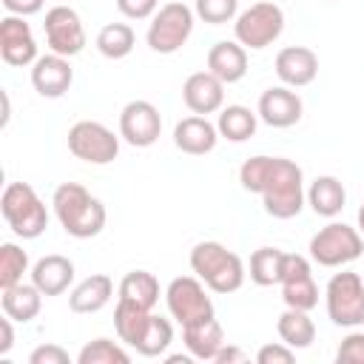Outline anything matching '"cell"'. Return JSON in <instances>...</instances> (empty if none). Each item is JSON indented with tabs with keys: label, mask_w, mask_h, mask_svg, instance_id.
Instances as JSON below:
<instances>
[{
	"label": "cell",
	"mask_w": 364,
	"mask_h": 364,
	"mask_svg": "<svg viewBox=\"0 0 364 364\" xmlns=\"http://www.w3.org/2000/svg\"><path fill=\"white\" fill-rule=\"evenodd\" d=\"M256 125L259 114H253L247 105H225L216 119L219 136H225L228 142H247L256 134Z\"/></svg>",
	"instance_id": "cell-28"
},
{
	"label": "cell",
	"mask_w": 364,
	"mask_h": 364,
	"mask_svg": "<svg viewBox=\"0 0 364 364\" xmlns=\"http://www.w3.org/2000/svg\"><path fill=\"white\" fill-rule=\"evenodd\" d=\"M151 321V310L134 304V301H125V299H117V307H114V330H117V338L128 347H136L145 327Z\"/></svg>",
	"instance_id": "cell-26"
},
{
	"label": "cell",
	"mask_w": 364,
	"mask_h": 364,
	"mask_svg": "<svg viewBox=\"0 0 364 364\" xmlns=\"http://www.w3.org/2000/svg\"><path fill=\"white\" fill-rule=\"evenodd\" d=\"M336 361L338 364H364V333L353 327V333H347L336 350Z\"/></svg>",
	"instance_id": "cell-36"
},
{
	"label": "cell",
	"mask_w": 364,
	"mask_h": 364,
	"mask_svg": "<svg viewBox=\"0 0 364 364\" xmlns=\"http://www.w3.org/2000/svg\"><path fill=\"white\" fill-rule=\"evenodd\" d=\"M23 273H28V253L14 242H3L0 245V290L20 284Z\"/></svg>",
	"instance_id": "cell-34"
},
{
	"label": "cell",
	"mask_w": 364,
	"mask_h": 364,
	"mask_svg": "<svg viewBox=\"0 0 364 364\" xmlns=\"http://www.w3.org/2000/svg\"><path fill=\"white\" fill-rule=\"evenodd\" d=\"M11 321L14 318H9L3 313V318H0V355H6L14 347V327H11Z\"/></svg>",
	"instance_id": "cell-41"
},
{
	"label": "cell",
	"mask_w": 364,
	"mask_h": 364,
	"mask_svg": "<svg viewBox=\"0 0 364 364\" xmlns=\"http://www.w3.org/2000/svg\"><path fill=\"white\" fill-rule=\"evenodd\" d=\"M0 304H3V313H6L9 318H14L17 324H28V321H34V318L40 316L43 293L37 290L34 282H31V284L20 282V284H11V287L3 290Z\"/></svg>",
	"instance_id": "cell-25"
},
{
	"label": "cell",
	"mask_w": 364,
	"mask_h": 364,
	"mask_svg": "<svg viewBox=\"0 0 364 364\" xmlns=\"http://www.w3.org/2000/svg\"><path fill=\"white\" fill-rule=\"evenodd\" d=\"M284 31V11L282 6L270 3V0H259L250 9L239 11V17L233 20V37L236 43H242L250 51H262L270 43H276Z\"/></svg>",
	"instance_id": "cell-6"
},
{
	"label": "cell",
	"mask_w": 364,
	"mask_h": 364,
	"mask_svg": "<svg viewBox=\"0 0 364 364\" xmlns=\"http://www.w3.org/2000/svg\"><path fill=\"white\" fill-rule=\"evenodd\" d=\"M68 151L88 165H111L119 156V136L97 119H80L68 128Z\"/></svg>",
	"instance_id": "cell-10"
},
{
	"label": "cell",
	"mask_w": 364,
	"mask_h": 364,
	"mask_svg": "<svg viewBox=\"0 0 364 364\" xmlns=\"http://www.w3.org/2000/svg\"><path fill=\"white\" fill-rule=\"evenodd\" d=\"M128 361H131L128 350H122L114 338H105V336L88 341L77 353V364H128Z\"/></svg>",
	"instance_id": "cell-33"
},
{
	"label": "cell",
	"mask_w": 364,
	"mask_h": 364,
	"mask_svg": "<svg viewBox=\"0 0 364 364\" xmlns=\"http://www.w3.org/2000/svg\"><path fill=\"white\" fill-rule=\"evenodd\" d=\"M162 134V117L154 102L131 100L119 111V136L134 148H151Z\"/></svg>",
	"instance_id": "cell-13"
},
{
	"label": "cell",
	"mask_w": 364,
	"mask_h": 364,
	"mask_svg": "<svg viewBox=\"0 0 364 364\" xmlns=\"http://www.w3.org/2000/svg\"><path fill=\"white\" fill-rule=\"evenodd\" d=\"M51 208L60 228L74 239H91L105 228V205L97 196H91L80 182L57 185Z\"/></svg>",
	"instance_id": "cell-2"
},
{
	"label": "cell",
	"mask_w": 364,
	"mask_h": 364,
	"mask_svg": "<svg viewBox=\"0 0 364 364\" xmlns=\"http://www.w3.org/2000/svg\"><path fill=\"white\" fill-rule=\"evenodd\" d=\"M188 262H191L193 276H199L205 282V287L219 293V296L236 293L245 284V276H247L245 262L233 250H228L222 242H199V245H193Z\"/></svg>",
	"instance_id": "cell-3"
},
{
	"label": "cell",
	"mask_w": 364,
	"mask_h": 364,
	"mask_svg": "<svg viewBox=\"0 0 364 364\" xmlns=\"http://www.w3.org/2000/svg\"><path fill=\"white\" fill-rule=\"evenodd\" d=\"M111 299H114V279L105 273H91L68 293V310L80 316H91L100 313Z\"/></svg>",
	"instance_id": "cell-21"
},
{
	"label": "cell",
	"mask_w": 364,
	"mask_h": 364,
	"mask_svg": "<svg viewBox=\"0 0 364 364\" xmlns=\"http://www.w3.org/2000/svg\"><path fill=\"white\" fill-rule=\"evenodd\" d=\"M301 97L290 88V85H273L267 91H262L259 97V119L270 128H293L301 119Z\"/></svg>",
	"instance_id": "cell-15"
},
{
	"label": "cell",
	"mask_w": 364,
	"mask_h": 364,
	"mask_svg": "<svg viewBox=\"0 0 364 364\" xmlns=\"http://www.w3.org/2000/svg\"><path fill=\"white\" fill-rule=\"evenodd\" d=\"M117 293L125 301H134V304H139L145 310H154L156 301H159V282L148 270H131V273L122 276Z\"/></svg>",
	"instance_id": "cell-29"
},
{
	"label": "cell",
	"mask_w": 364,
	"mask_h": 364,
	"mask_svg": "<svg viewBox=\"0 0 364 364\" xmlns=\"http://www.w3.org/2000/svg\"><path fill=\"white\" fill-rule=\"evenodd\" d=\"M193 17H196V11L179 0L159 6L156 14L151 17V26L145 34L148 48L156 54H176L193 31Z\"/></svg>",
	"instance_id": "cell-7"
},
{
	"label": "cell",
	"mask_w": 364,
	"mask_h": 364,
	"mask_svg": "<svg viewBox=\"0 0 364 364\" xmlns=\"http://www.w3.org/2000/svg\"><path fill=\"white\" fill-rule=\"evenodd\" d=\"M208 71L225 85L239 82L247 74V48L236 40H219L208 48Z\"/></svg>",
	"instance_id": "cell-20"
},
{
	"label": "cell",
	"mask_w": 364,
	"mask_h": 364,
	"mask_svg": "<svg viewBox=\"0 0 364 364\" xmlns=\"http://www.w3.org/2000/svg\"><path fill=\"white\" fill-rule=\"evenodd\" d=\"M43 3L46 0H3V9L17 17H31V14L43 11Z\"/></svg>",
	"instance_id": "cell-40"
},
{
	"label": "cell",
	"mask_w": 364,
	"mask_h": 364,
	"mask_svg": "<svg viewBox=\"0 0 364 364\" xmlns=\"http://www.w3.org/2000/svg\"><path fill=\"white\" fill-rule=\"evenodd\" d=\"M193 11L208 26H225L239 17V0H196Z\"/></svg>",
	"instance_id": "cell-35"
},
{
	"label": "cell",
	"mask_w": 364,
	"mask_h": 364,
	"mask_svg": "<svg viewBox=\"0 0 364 364\" xmlns=\"http://www.w3.org/2000/svg\"><path fill=\"white\" fill-rule=\"evenodd\" d=\"M216 142H219V128L208 117L191 114V117H185V119H179L173 125V145L182 154L205 156V154H210L216 148Z\"/></svg>",
	"instance_id": "cell-19"
},
{
	"label": "cell",
	"mask_w": 364,
	"mask_h": 364,
	"mask_svg": "<svg viewBox=\"0 0 364 364\" xmlns=\"http://www.w3.org/2000/svg\"><path fill=\"white\" fill-rule=\"evenodd\" d=\"M43 31H46V43L54 54L60 57H77L82 48H85V28H82V20L80 14L71 9V6H51L46 11V23H43Z\"/></svg>",
	"instance_id": "cell-11"
},
{
	"label": "cell",
	"mask_w": 364,
	"mask_h": 364,
	"mask_svg": "<svg viewBox=\"0 0 364 364\" xmlns=\"http://www.w3.org/2000/svg\"><path fill=\"white\" fill-rule=\"evenodd\" d=\"M284 250L279 247H259L250 253V282L259 287H273L282 282Z\"/></svg>",
	"instance_id": "cell-31"
},
{
	"label": "cell",
	"mask_w": 364,
	"mask_h": 364,
	"mask_svg": "<svg viewBox=\"0 0 364 364\" xmlns=\"http://www.w3.org/2000/svg\"><path fill=\"white\" fill-rule=\"evenodd\" d=\"M0 213L14 236L37 239L48 228V210L28 182H9L0 196Z\"/></svg>",
	"instance_id": "cell-4"
},
{
	"label": "cell",
	"mask_w": 364,
	"mask_h": 364,
	"mask_svg": "<svg viewBox=\"0 0 364 364\" xmlns=\"http://www.w3.org/2000/svg\"><path fill=\"white\" fill-rule=\"evenodd\" d=\"M307 250L310 259L321 267H344L364 253V236L353 225L330 222L318 233H313Z\"/></svg>",
	"instance_id": "cell-5"
},
{
	"label": "cell",
	"mask_w": 364,
	"mask_h": 364,
	"mask_svg": "<svg viewBox=\"0 0 364 364\" xmlns=\"http://www.w3.org/2000/svg\"><path fill=\"white\" fill-rule=\"evenodd\" d=\"M307 205L313 208L316 216L336 219L344 210V205H347V191H344L341 179L338 176H330V173L316 176L310 182V188H307Z\"/></svg>",
	"instance_id": "cell-24"
},
{
	"label": "cell",
	"mask_w": 364,
	"mask_h": 364,
	"mask_svg": "<svg viewBox=\"0 0 364 364\" xmlns=\"http://www.w3.org/2000/svg\"><path fill=\"white\" fill-rule=\"evenodd\" d=\"M97 51L108 60H122L134 51L136 46V34L128 23H105L100 31H97V40H94Z\"/></svg>",
	"instance_id": "cell-30"
},
{
	"label": "cell",
	"mask_w": 364,
	"mask_h": 364,
	"mask_svg": "<svg viewBox=\"0 0 364 364\" xmlns=\"http://www.w3.org/2000/svg\"><path fill=\"white\" fill-rule=\"evenodd\" d=\"M273 68H276V77L282 80V85L304 88L318 74V54L307 46H284L276 54Z\"/></svg>",
	"instance_id": "cell-17"
},
{
	"label": "cell",
	"mask_w": 364,
	"mask_h": 364,
	"mask_svg": "<svg viewBox=\"0 0 364 364\" xmlns=\"http://www.w3.org/2000/svg\"><path fill=\"white\" fill-rule=\"evenodd\" d=\"M117 9L128 20H151L159 9V0H117Z\"/></svg>",
	"instance_id": "cell-37"
},
{
	"label": "cell",
	"mask_w": 364,
	"mask_h": 364,
	"mask_svg": "<svg viewBox=\"0 0 364 364\" xmlns=\"http://www.w3.org/2000/svg\"><path fill=\"white\" fill-rule=\"evenodd\" d=\"M182 341H185V350L196 361H213L216 353L225 344V330H222V324L213 316V318H205V321L182 327Z\"/></svg>",
	"instance_id": "cell-23"
},
{
	"label": "cell",
	"mask_w": 364,
	"mask_h": 364,
	"mask_svg": "<svg viewBox=\"0 0 364 364\" xmlns=\"http://www.w3.org/2000/svg\"><path fill=\"white\" fill-rule=\"evenodd\" d=\"M182 100L191 114H216L225 108V82L210 71H193L182 82Z\"/></svg>",
	"instance_id": "cell-16"
},
{
	"label": "cell",
	"mask_w": 364,
	"mask_h": 364,
	"mask_svg": "<svg viewBox=\"0 0 364 364\" xmlns=\"http://www.w3.org/2000/svg\"><path fill=\"white\" fill-rule=\"evenodd\" d=\"M327 316L336 327H361L364 324V279L353 270L333 273L324 290Z\"/></svg>",
	"instance_id": "cell-8"
},
{
	"label": "cell",
	"mask_w": 364,
	"mask_h": 364,
	"mask_svg": "<svg viewBox=\"0 0 364 364\" xmlns=\"http://www.w3.org/2000/svg\"><path fill=\"white\" fill-rule=\"evenodd\" d=\"M165 304L171 318L179 321V327L213 318V301L205 290V282L199 276H176L171 279L168 290H165Z\"/></svg>",
	"instance_id": "cell-9"
},
{
	"label": "cell",
	"mask_w": 364,
	"mask_h": 364,
	"mask_svg": "<svg viewBox=\"0 0 364 364\" xmlns=\"http://www.w3.org/2000/svg\"><path fill=\"white\" fill-rule=\"evenodd\" d=\"M165 361H168V364H191V361H193V355H191V353H188V355L173 353V355H165Z\"/></svg>",
	"instance_id": "cell-43"
},
{
	"label": "cell",
	"mask_w": 364,
	"mask_h": 364,
	"mask_svg": "<svg viewBox=\"0 0 364 364\" xmlns=\"http://www.w3.org/2000/svg\"><path fill=\"white\" fill-rule=\"evenodd\" d=\"M0 57L11 68H26L34 65L37 60V40L26 17L9 14L0 20Z\"/></svg>",
	"instance_id": "cell-14"
},
{
	"label": "cell",
	"mask_w": 364,
	"mask_h": 364,
	"mask_svg": "<svg viewBox=\"0 0 364 364\" xmlns=\"http://www.w3.org/2000/svg\"><path fill=\"white\" fill-rule=\"evenodd\" d=\"M293 358H296V350L287 347L284 341L264 344V347H259V353H256V361H259V364H290Z\"/></svg>",
	"instance_id": "cell-38"
},
{
	"label": "cell",
	"mask_w": 364,
	"mask_h": 364,
	"mask_svg": "<svg viewBox=\"0 0 364 364\" xmlns=\"http://www.w3.org/2000/svg\"><path fill=\"white\" fill-rule=\"evenodd\" d=\"M171 341H173V324L168 318L151 313V321H148V327H145V333H142V338L134 350L145 358H156L171 347Z\"/></svg>",
	"instance_id": "cell-32"
},
{
	"label": "cell",
	"mask_w": 364,
	"mask_h": 364,
	"mask_svg": "<svg viewBox=\"0 0 364 364\" xmlns=\"http://www.w3.org/2000/svg\"><path fill=\"white\" fill-rule=\"evenodd\" d=\"M31 282L43 296H60L71 287L74 282V262L60 253H48L34 262L31 267Z\"/></svg>",
	"instance_id": "cell-22"
},
{
	"label": "cell",
	"mask_w": 364,
	"mask_h": 364,
	"mask_svg": "<svg viewBox=\"0 0 364 364\" xmlns=\"http://www.w3.org/2000/svg\"><path fill=\"white\" fill-rule=\"evenodd\" d=\"M282 299L287 307L296 310H313L318 304V284L313 279L310 259L301 253H284V267H282Z\"/></svg>",
	"instance_id": "cell-12"
},
{
	"label": "cell",
	"mask_w": 364,
	"mask_h": 364,
	"mask_svg": "<svg viewBox=\"0 0 364 364\" xmlns=\"http://www.w3.org/2000/svg\"><path fill=\"white\" fill-rule=\"evenodd\" d=\"M68 361H71L68 353L60 344H51V341L34 347L31 355H28V364H68Z\"/></svg>",
	"instance_id": "cell-39"
},
{
	"label": "cell",
	"mask_w": 364,
	"mask_h": 364,
	"mask_svg": "<svg viewBox=\"0 0 364 364\" xmlns=\"http://www.w3.org/2000/svg\"><path fill=\"white\" fill-rule=\"evenodd\" d=\"M74 82V68L68 63V57H60V54H43L34 60L31 65V85L40 97H48V100H57L63 97Z\"/></svg>",
	"instance_id": "cell-18"
},
{
	"label": "cell",
	"mask_w": 364,
	"mask_h": 364,
	"mask_svg": "<svg viewBox=\"0 0 364 364\" xmlns=\"http://www.w3.org/2000/svg\"><path fill=\"white\" fill-rule=\"evenodd\" d=\"M358 233L364 236V202H361V208H358Z\"/></svg>",
	"instance_id": "cell-44"
},
{
	"label": "cell",
	"mask_w": 364,
	"mask_h": 364,
	"mask_svg": "<svg viewBox=\"0 0 364 364\" xmlns=\"http://www.w3.org/2000/svg\"><path fill=\"white\" fill-rule=\"evenodd\" d=\"M276 333L293 350H304V347H310L316 341V324H313V318L307 316V310H296V307H287L279 316Z\"/></svg>",
	"instance_id": "cell-27"
},
{
	"label": "cell",
	"mask_w": 364,
	"mask_h": 364,
	"mask_svg": "<svg viewBox=\"0 0 364 364\" xmlns=\"http://www.w3.org/2000/svg\"><path fill=\"white\" fill-rule=\"evenodd\" d=\"M239 182L245 191L259 193L264 213L273 219H293L307 202L304 173L287 156H250L239 168Z\"/></svg>",
	"instance_id": "cell-1"
},
{
	"label": "cell",
	"mask_w": 364,
	"mask_h": 364,
	"mask_svg": "<svg viewBox=\"0 0 364 364\" xmlns=\"http://www.w3.org/2000/svg\"><path fill=\"white\" fill-rule=\"evenodd\" d=\"M213 361H216V364H239V361H247V355H245L239 347H233V344H228V341H225Z\"/></svg>",
	"instance_id": "cell-42"
}]
</instances>
